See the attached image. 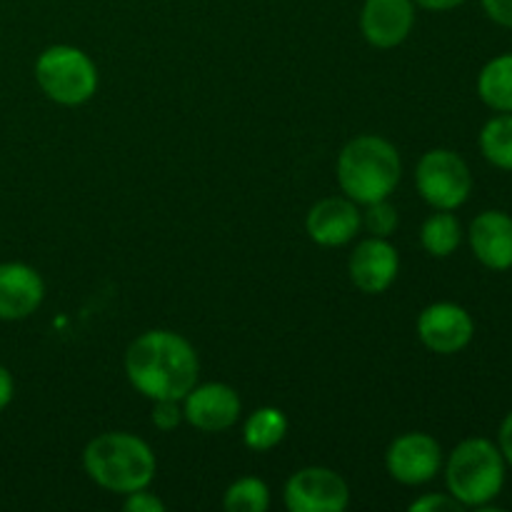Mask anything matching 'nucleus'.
Instances as JSON below:
<instances>
[{"label":"nucleus","instance_id":"1","mask_svg":"<svg viewBox=\"0 0 512 512\" xmlns=\"http://www.w3.org/2000/svg\"><path fill=\"white\" fill-rule=\"evenodd\" d=\"M130 385L150 400H180L198 385L200 363L193 345L170 330H148L125 353Z\"/></svg>","mask_w":512,"mask_h":512},{"label":"nucleus","instance_id":"2","mask_svg":"<svg viewBox=\"0 0 512 512\" xmlns=\"http://www.w3.org/2000/svg\"><path fill=\"white\" fill-rule=\"evenodd\" d=\"M403 163L390 140L380 135H358L338 158V183L345 198L358 205L388 200L398 188Z\"/></svg>","mask_w":512,"mask_h":512},{"label":"nucleus","instance_id":"3","mask_svg":"<svg viewBox=\"0 0 512 512\" xmlns=\"http://www.w3.org/2000/svg\"><path fill=\"white\" fill-rule=\"evenodd\" d=\"M83 468L95 485L128 495L148 488L158 465L145 440L130 433H103L83 450Z\"/></svg>","mask_w":512,"mask_h":512},{"label":"nucleus","instance_id":"4","mask_svg":"<svg viewBox=\"0 0 512 512\" xmlns=\"http://www.w3.org/2000/svg\"><path fill=\"white\" fill-rule=\"evenodd\" d=\"M448 493L463 508H485L505 485V458L495 443L485 438L463 440L445 465Z\"/></svg>","mask_w":512,"mask_h":512},{"label":"nucleus","instance_id":"5","mask_svg":"<svg viewBox=\"0 0 512 512\" xmlns=\"http://www.w3.org/2000/svg\"><path fill=\"white\" fill-rule=\"evenodd\" d=\"M35 80L50 100L60 105H83L98 90L95 63L73 45H50L35 63Z\"/></svg>","mask_w":512,"mask_h":512},{"label":"nucleus","instance_id":"6","mask_svg":"<svg viewBox=\"0 0 512 512\" xmlns=\"http://www.w3.org/2000/svg\"><path fill=\"white\" fill-rule=\"evenodd\" d=\"M420 198L435 210H455L470 198L473 175L458 153L445 148L428 150L415 168Z\"/></svg>","mask_w":512,"mask_h":512},{"label":"nucleus","instance_id":"7","mask_svg":"<svg viewBox=\"0 0 512 512\" xmlns=\"http://www.w3.org/2000/svg\"><path fill=\"white\" fill-rule=\"evenodd\" d=\"M283 498L290 512H343L350 503V490L335 470L313 465L290 475Z\"/></svg>","mask_w":512,"mask_h":512},{"label":"nucleus","instance_id":"8","mask_svg":"<svg viewBox=\"0 0 512 512\" xmlns=\"http://www.w3.org/2000/svg\"><path fill=\"white\" fill-rule=\"evenodd\" d=\"M390 478L403 485L430 483L440 473L443 450L428 433H405L390 443L385 453Z\"/></svg>","mask_w":512,"mask_h":512},{"label":"nucleus","instance_id":"9","mask_svg":"<svg viewBox=\"0 0 512 512\" xmlns=\"http://www.w3.org/2000/svg\"><path fill=\"white\" fill-rule=\"evenodd\" d=\"M420 343L438 355H455L468 348L475 323L465 308L455 303H433L418 318Z\"/></svg>","mask_w":512,"mask_h":512},{"label":"nucleus","instance_id":"10","mask_svg":"<svg viewBox=\"0 0 512 512\" xmlns=\"http://www.w3.org/2000/svg\"><path fill=\"white\" fill-rule=\"evenodd\" d=\"M183 418L203 433H223L240 418V398L225 383L195 385L183 398Z\"/></svg>","mask_w":512,"mask_h":512},{"label":"nucleus","instance_id":"11","mask_svg":"<svg viewBox=\"0 0 512 512\" xmlns=\"http://www.w3.org/2000/svg\"><path fill=\"white\" fill-rule=\"evenodd\" d=\"M400 270L398 250L388 243V238H373L358 243L348 260V273L355 288L368 295L385 293L395 283Z\"/></svg>","mask_w":512,"mask_h":512},{"label":"nucleus","instance_id":"12","mask_svg":"<svg viewBox=\"0 0 512 512\" xmlns=\"http://www.w3.org/2000/svg\"><path fill=\"white\" fill-rule=\"evenodd\" d=\"M415 25L413 0H365L360 10V30L375 48H395Z\"/></svg>","mask_w":512,"mask_h":512},{"label":"nucleus","instance_id":"13","mask_svg":"<svg viewBox=\"0 0 512 512\" xmlns=\"http://www.w3.org/2000/svg\"><path fill=\"white\" fill-rule=\"evenodd\" d=\"M363 218L358 203L350 198H325L310 208L305 230L310 240L323 248H340L358 235Z\"/></svg>","mask_w":512,"mask_h":512},{"label":"nucleus","instance_id":"14","mask_svg":"<svg viewBox=\"0 0 512 512\" xmlns=\"http://www.w3.org/2000/svg\"><path fill=\"white\" fill-rule=\"evenodd\" d=\"M45 283L25 263H0V320H25L40 308Z\"/></svg>","mask_w":512,"mask_h":512},{"label":"nucleus","instance_id":"15","mask_svg":"<svg viewBox=\"0 0 512 512\" xmlns=\"http://www.w3.org/2000/svg\"><path fill=\"white\" fill-rule=\"evenodd\" d=\"M470 248L490 270L512 268V218L503 210H485L470 223Z\"/></svg>","mask_w":512,"mask_h":512},{"label":"nucleus","instance_id":"16","mask_svg":"<svg viewBox=\"0 0 512 512\" xmlns=\"http://www.w3.org/2000/svg\"><path fill=\"white\" fill-rule=\"evenodd\" d=\"M478 95L488 108L512 113V53L493 58L480 70Z\"/></svg>","mask_w":512,"mask_h":512},{"label":"nucleus","instance_id":"17","mask_svg":"<svg viewBox=\"0 0 512 512\" xmlns=\"http://www.w3.org/2000/svg\"><path fill=\"white\" fill-rule=\"evenodd\" d=\"M285 435H288V418L278 408H258L245 420L243 440L255 453L273 450L275 445L283 443Z\"/></svg>","mask_w":512,"mask_h":512},{"label":"nucleus","instance_id":"18","mask_svg":"<svg viewBox=\"0 0 512 512\" xmlns=\"http://www.w3.org/2000/svg\"><path fill=\"white\" fill-rule=\"evenodd\" d=\"M463 240V228L450 210H438L420 228V243L433 258H448L458 250Z\"/></svg>","mask_w":512,"mask_h":512},{"label":"nucleus","instance_id":"19","mask_svg":"<svg viewBox=\"0 0 512 512\" xmlns=\"http://www.w3.org/2000/svg\"><path fill=\"white\" fill-rule=\"evenodd\" d=\"M480 150L495 168L512 170V113L488 120L480 130Z\"/></svg>","mask_w":512,"mask_h":512},{"label":"nucleus","instance_id":"20","mask_svg":"<svg viewBox=\"0 0 512 512\" xmlns=\"http://www.w3.org/2000/svg\"><path fill=\"white\" fill-rule=\"evenodd\" d=\"M228 512H265L270 508V490L260 478H240L225 490Z\"/></svg>","mask_w":512,"mask_h":512},{"label":"nucleus","instance_id":"21","mask_svg":"<svg viewBox=\"0 0 512 512\" xmlns=\"http://www.w3.org/2000/svg\"><path fill=\"white\" fill-rule=\"evenodd\" d=\"M360 218H363L365 230L373 238H390L395 233V228H398V210L388 200L365 205V213H360Z\"/></svg>","mask_w":512,"mask_h":512},{"label":"nucleus","instance_id":"22","mask_svg":"<svg viewBox=\"0 0 512 512\" xmlns=\"http://www.w3.org/2000/svg\"><path fill=\"white\" fill-rule=\"evenodd\" d=\"M155 408H153V415H150V420H153V425L158 430H163V433H170V430L178 428L180 423H183V408H180V400H153Z\"/></svg>","mask_w":512,"mask_h":512},{"label":"nucleus","instance_id":"23","mask_svg":"<svg viewBox=\"0 0 512 512\" xmlns=\"http://www.w3.org/2000/svg\"><path fill=\"white\" fill-rule=\"evenodd\" d=\"M123 508L128 512H165V503L160 498H155L153 493H148V488H143L125 495Z\"/></svg>","mask_w":512,"mask_h":512},{"label":"nucleus","instance_id":"24","mask_svg":"<svg viewBox=\"0 0 512 512\" xmlns=\"http://www.w3.org/2000/svg\"><path fill=\"white\" fill-rule=\"evenodd\" d=\"M410 510L413 512H438V510L458 512V510H463V505H460L453 495H425V498L415 500V503L410 505Z\"/></svg>","mask_w":512,"mask_h":512},{"label":"nucleus","instance_id":"25","mask_svg":"<svg viewBox=\"0 0 512 512\" xmlns=\"http://www.w3.org/2000/svg\"><path fill=\"white\" fill-rule=\"evenodd\" d=\"M480 3H483V10L493 23L512 28V0H480Z\"/></svg>","mask_w":512,"mask_h":512},{"label":"nucleus","instance_id":"26","mask_svg":"<svg viewBox=\"0 0 512 512\" xmlns=\"http://www.w3.org/2000/svg\"><path fill=\"white\" fill-rule=\"evenodd\" d=\"M498 448L500 453H503L505 463L512 465V413H508V418H505L503 425H500Z\"/></svg>","mask_w":512,"mask_h":512},{"label":"nucleus","instance_id":"27","mask_svg":"<svg viewBox=\"0 0 512 512\" xmlns=\"http://www.w3.org/2000/svg\"><path fill=\"white\" fill-rule=\"evenodd\" d=\"M13 393H15L13 375L8 373V368H5V365H0V410L8 408L10 400H13Z\"/></svg>","mask_w":512,"mask_h":512},{"label":"nucleus","instance_id":"28","mask_svg":"<svg viewBox=\"0 0 512 512\" xmlns=\"http://www.w3.org/2000/svg\"><path fill=\"white\" fill-rule=\"evenodd\" d=\"M413 3L425 10H433V13H443V10L460 8V5L468 3V0H413Z\"/></svg>","mask_w":512,"mask_h":512}]
</instances>
